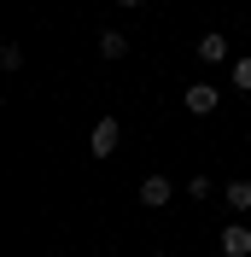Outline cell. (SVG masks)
Listing matches in <instances>:
<instances>
[{
	"label": "cell",
	"mask_w": 251,
	"mask_h": 257,
	"mask_svg": "<svg viewBox=\"0 0 251 257\" xmlns=\"http://www.w3.org/2000/svg\"><path fill=\"white\" fill-rule=\"evenodd\" d=\"M117 6H146V0H117Z\"/></svg>",
	"instance_id": "30bf717a"
},
{
	"label": "cell",
	"mask_w": 251,
	"mask_h": 257,
	"mask_svg": "<svg viewBox=\"0 0 251 257\" xmlns=\"http://www.w3.org/2000/svg\"><path fill=\"white\" fill-rule=\"evenodd\" d=\"M0 70H6V76H12V70H24V47H18V41H6V47H0Z\"/></svg>",
	"instance_id": "ba28073f"
},
{
	"label": "cell",
	"mask_w": 251,
	"mask_h": 257,
	"mask_svg": "<svg viewBox=\"0 0 251 257\" xmlns=\"http://www.w3.org/2000/svg\"><path fill=\"white\" fill-rule=\"evenodd\" d=\"M141 205H146V210L170 205V181H164V176H146V181H141Z\"/></svg>",
	"instance_id": "277c9868"
},
{
	"label": "cell",
	"mask_w": 251,
	"mask_h": 257,
	"mask_svg": "<svg viewBox=\"0 0 251 257\" xmlns=\"http://www.w3.org/2000/svg\"><path fill=\"white\" fill-rule=\"evenodd\" d=\"M222 257H251V228H222Z\"/></svg>",
	"instance_id": "3957f363"
},
{
	"label": "cell",
	"mask_w": 251,
	"mask_h": 257,
	"mask_svg": "<svg viewBox=\"0 0 251 257\" xmlns=\"http://www.w3.org/2000/svg\"><path fill=\"white\" fill-rule=\"evenodd\" d=\"M117 146H123V123H117V117H99L94 135H88V152H94V158H111Z\"/></svg>",
	"instance_id": "6da1fadb"
},
{
	"label": "cell",
	"mask_w": 251,
	"mask_h": 257,
	"mask_svg": "<svg viewBox=\"0 0 251 257\" xmlns=\"http://www.w3.org/2000/svg\"><path fill=\"white\" fill-rule=\"evenodd\" d=\"M234 88H245V94H251V59H239V64H234Z\"/></svg>",
	"instance_id": "9c48e42d"
},
{
	"label": "cell",
	"mask_w": 251,
	"mask_h": 257,
	"mask_svg": "<svg viewBox=\"0 0 251 257\" xmlns=\"http://www.w3.org/2000/svg\"><path fill=\"white\" fill-rule=\"evenodd\" d=\"M99 53H105V59H123V53H129V35L123 30H105V35H99Z\"/></svg>",
	"instance_id": "52a82bcc"
},
{
	"label": "cell",
	"mask_w": 251,
	"mask_h": 257,
	"mask_svg": "<svg viewBox=\"0 0 251 257\" xmlns=\"http://www.w3.org/2000/svg\"><path fill=\"white\" fill-rule=\"evenodd\" d=\"M199 59L204 64H222L228 59V35H199Z\"/></svg>",
	"instance_id": "5b68a950"
},
{
	"label": "cell",
	"mask_w": 251,
	"mask_h": 257,
	"mask_svg": "<svg viewBox=\"0 0 251 257\" xmlns=\"http://www.w3.org/2000/svg\"><path fill=\"white\" fill-rule=\"evenodd\" d=\"M181 105H187L193 117H210V111H216V88H210V82H193V88H187V99H181Z\"/></svg>",
	"instance_id": "7a4b0ae2"
},
{
	"label": "cell",
	"mask_w": 251,
	"mask_h": 257,
	"mask_svg": "<svg viewBox=\"0 0 251 257\" xmlns=\"http://www.w3.org/2000/svg\"><path fill=\"white\" fill-rule=\"evenodd\" d=\"M222 199H228V210H239V216H245V210H251V181H228V193H222Z\"/></svg>",
	"instance_id": "8992f818"
}]
</instances>
